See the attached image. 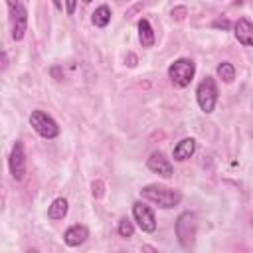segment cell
<instances>
[{"label":"cell","instance_id":"d6986e66","mask_svg":"<svg viewBox=\"0 0 253 253\" xmlns=\"http://www.w3.org/2000/svg\"><path fill=\"white\" fill-rule=\"evenodd\" d=\"M213 26H215V28H219V26H221V28H229V22H225V20L219 22V20H217V22H213Z\"/></svg>","mask_w":253,"mask_h":253},{"label":"cell","instance_id":"ba28073f","mask_svg":"<svg viewBox=\"0 0 253 253\" xmlns=\"http://www.w3.org/2000/svg\"><path fill=\"white\" fill-rule=\"evenodd\" d=\"M26 152H24V144L20 140L14 142L10 158H8V166H10V174L14 180H22L26 176Z\"/></svg>","mask_w":253,"mask_h":253},{"label":"cell","instance_id":"3957f363","mask_svg":"<svg viewBox=\"0 0 253 253\" xmlns=\"http://www.w3.org/2000/svg\"><path fill=\"white\" fill-rule=\"evenodd\" d=\"M196 231H198V217L194 211H182L176 219V237L182 247L190 249L196 241Z\"/></svg>","mask_w":253,"mask_h":253},{"label":"cell","instance_id":"9a60e30c","mask_svg":"<svg viewBox=\"0 0 253 253\" xmlns=\"http://www.w3.org/2000/svg\"><path fill=\"white\" fill-rule=\"evenodd\" d=\"M91 22H93V26H97V28H105V26H109V22H111V8L109 6H99V8H95V12L91 14Z\"/></svg>","mask_w":253,"mask_h":253},{"label":"cell","instance_id":"ac0fdd59","mask_svg":"<svg viewBox=\"0 0 253 253\" xmlns=\"http://www.w3.org/2000/svg\"><path fill=\"white\" fill-rule=\"evenodd\" d=\"M75 8H77V0H65V10L69 16L75 14Z\"/></svg>","mask_w":253,"mask_h":253},{"label":"cell","instance_id":"2e32d148","mask_svg":"<svg viewBox=\"0 0 253 253\" xmlns=\"http://www.w3.org/2000/svg\"><path fill=\"white\" fill-rule=\"evenodd\" d=\"M215 73H217V77H219L223 83H231V81L235 79V65H233L231 61H221V63L217 65Z\"/></svg>","mask_w":253,"mask_h":253},{"label":"cell","instance_id":"52a82bcc","mask_svg":"<svg viewBox=\"0 0 253 253\" xmlns=\"http://www.w3.org/2000/svg\"><path fill=\"white\" fill-rule=\"evenodd\" d=\"M132 217L136 221V225L144 231V233H154L156 231V217H154V211L142 204V202H134L132 204Z\"/></svg>","mask_w":253,"mask_h":253},{"label":"cell","instance_id":"8992f818","mask_svg":"<svg viewBox=\"0 0 253 253\" xmlns=\"http://www.w3.org/2000/svg\"><path fill=\"white\" fill-rule=\"evenodd\" d=\"M30 125H32V128H34L42 138L51 140V138H55V136L59 134L57 123H55L45 111H42V109L32 111V115H30Z\"/></svg>","mask_w":253,"mask_h":253},{"label":"cell","instance_id":"30bf717a","mask_svg":"<svg viewBox=\"0 0 253 253\" xmlns=\"http://www.w3.org/2000/svg\"><path fill=\"white\" fill-rule=\"evenodd\" d=\"M233 34H235V40L245 45V47H253V24L247 20V18H239L235 24H233Z\"/></svg>","mask_w":253,"mask_h":253},{"label":"cell","instance_id":"4fadbf2b","mask_svg":"<svg viewBox=\"0 0 253 253\" xmlns=\"http://www.w3.org/2000/svg\"><path fill=\"white\" fill-rule=\"evenodd\" d=\"M136 28H138V42H140V45L142 47H152L154 42H156V36H154V30H152L150 22L146 18H140Z\"/></svg>","mask_w":253,"mask_h":253},{"label":"cell","instance_id":"7a4b0ae2","mask_svg":"<svg viewBox=\"0 0 253 253\" xmlns=\"http://www.w3.org/2000/svg\"><path fill=\"white\" fill-rule=\"evenodd\" d=\"M194 75H196V63L188 57H180V59L172 61L168 67V77H170L172 85L178 89L188 87L192 83Z\"/></svg>","mask_w":253,"mask_h":253},{"label":"cell","instance_id":"e0dca14e","mask_svg":"<svg viewBox=\"0 0 253 253\" xmlns=\"http://www.w3.org/2000/svg\"><path fill=\"white\" fill-rule=\"evenodd\" d=\"M117 231H119V235H121V237L128 239V237H132V235H134V225H132V221H130L128 217H123V219H119Z\"/></svg>","mask_w":253,"mask_h":253},{"label":"cell","instance_id":"5bb4252c","mask_svg":"<svg viewBox=\"0 0 253 253\" xmlns=\"http://www.w3.org/2000/svg\"><path fill=\"white\" fill-rule=\"evenodd\" d=\"M67 210H69L67 200L65 198H55L47 208V217L49 219H63L67 215Z\"/></svg>","mask_w":253,"mask_h":253},{"label":"cell","instance_id":"277c9868","mask_svg":"<svg viewBox=\"0 0 253 253\" xmlns=\"http://www.w3.org/2000/svg\"><path fill=\"white\" fill-rule=\"evenodd\" d=\"M217 85L213 77H204L196 87V101L202 109V113L210 115L217 105Z\"/></svg>","mask_w":253,"mask_h":253},{"label":"cell","instance_id":"ffe728a7","mask_svg":"<svg viewBox=\"0 0 253 253\" xmlns=\"http://www.w3.org/2000/svg\"><path fill=\"white\" fill-rule=\"evenodd\" d=\"M83 2H85V4H89V2H91V0H83Z\"/></svg>","mask_w":253,"mask_h":253},{"label":"cell","instance_id":"44dd1931","mask_svg":"<svg viewBox=\"0 0 253 253\" xmlns=\"http://www.w3.org/2000/svg\"><path fill=\"white\" fill-rule=\"evenodd\" d=\"M251 225H253V217H251Z\"/></svg>","mask_w":253,"mask_h":253},{"label":"cell","instance_id":"9c48e42d","mask_svg":"<svg viewBox=\"0 0 253 253\" xmlns=\"http://www.w3.org/2000/svg\"><path fill=\"white\" fill-rule=\"evenodd\" d=\"M146 164H148L150 172H154V174H158V176H162V178H172V174H174L172 162H170L160 150H154V152L148 156Z\"/></svg>","mask_w":253,"mask_h":253},{"label":"cell","instance_id":"7c38bea8","mask_svg":"<svg viewBox=\"0 0 253 253\" xmlns=\"http://www.w3.org/2000/svg\"><path fill=\"white\" fill-rule=\"evenodd\" d=\"M194 152H196V138L186 136V138H182V140L174 146V150H172V158H174L176 162H184V160H188Z\"/></svg>","mask_w":253,"mask_h":253},{"label":"cell","instance_id":"8fae6325","mask_svg":"<svg viewBox=\"0 0 253 253\" xmlns=\"http://www.w3.org/2000/svg\"><path fill=\"white\" fill-rule=\"evenodd\" d=\"M87 237H89V229H87L85 225H81V223L71 225V227L65 229V233H63V241H65V245H69V247H79V245H83V243L87 241Z\"/></svg>","mask_w":253,"mask_h":253},{"label":"cell","instance_id":"5b68a950","mask_svg":"<svg viewBox=\"0 0 253 253\" xmlns=\"http://www.w3.org/2000/svg\"><path fill=\"white\" fill-rule=\"evenodd\" d=\"M8 14H10V28L12 38L16 42L24 40L28 30V10L20 0H8Z\"/></svg>","mask_w":253,"mask_h":253},{"label":"cell","instance_id":"6da1fadb","mask_svg":"<svg viewBox=\"0 0 253 253\" xmlns=\"http://www.w3.org/2000/svg\"><path fill=\"white\" fill-rule=\"evenodd\" d=\"M140 198L156 204L162 210L176 208L182 202L180 190H174V188H168V186H160V184H148V186H144L140 190Z\"/></svg>","mask_w":253,"mask_h":253}]
</instances>
